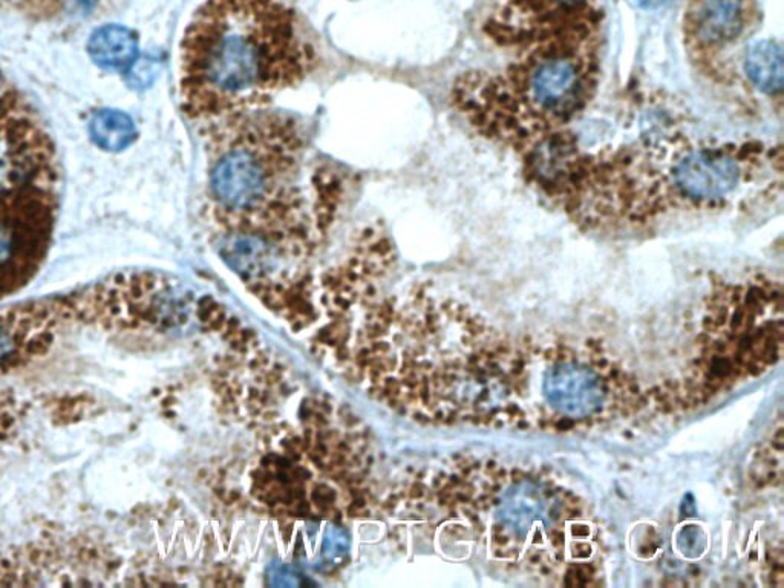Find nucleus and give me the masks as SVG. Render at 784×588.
I'll return each instance as SVG.
<instances>
[{
    "instance_id": "nucleus-9",
    "label": "nucleus",
    "mask_w": 784,
    "mask_h": 588,
    "mask_svg": "<svg viewBox=\"0 0 784 588\" xmlns=\"http://www.w3.org/2000/svg\"><path fill=\"white\" fill-rule=\"evenodd\" d=\"M636 2L637 5L642 8H647V10H655V8L667 5L670 0H636Z\"/></svg>"
},
{
    "instance_id": "nucleus-4",
    "label": "nucleus",
    "mask_w": 784,
    "mask_h": 588,
    "mask_svg": "<svg viewBox=\"0 0 784 588\" xmlns=\"http://www.w3.org/2000/svg\"><path fill=\"white\" fill-rule=\"evenodd\" d=\"M596 33L524 49L503 72H469L452 100L483 136L528 148L584 113L598 84Z\"/></svg>"
},
{
    "instance_id": "nucleus-13",
    "label": "nucleus",
    "mask_w": 784,
    "mask_h": 588,
    "mask_svg": "<svg viewBox=\"0 0 784 588\" xmlns=\"http://www.w3.org/2000/svg\"><path fill=\"white\" fill-rule=\"evenodd\" d=\"M587 529H584V526H579L578 529H575V535L584 537L587 535Z\"/></svg>"
},
{
    "instance_id": "nucleus-5",
    "label": "nucleus",
    "mask_w": 784,
    "mask_h": 588,
    "mask_svg": "<svg viewBox=\"0 0 784 588\" xmlns=\"http://www.w3.org/2000/svg\"><path fill=\"white\" fill-rule=\"evenodd\" d=\"M757 14L756 0H690L683 23L687 46L711 64L751 33Z\"/></svg>"
},
{
    "instance_id": "nucleus-6",
    "label": "nucleus",
    "mask_w": 784,
    "mask_h": 588,
    "mask_svg": "<svg viewBox=\"0 0 784 588\" xmlns=\"http://www.w3.org/2000/svg\"><path fill=\"white\" fill-rule=\"evenodd\" d=\"M88 53L100 68L129 71L140 56L137 34L123 25H103L91 34Z\"/></svg>"
},
{
    "instance_id": "nucleus-3",
    "label": "nucleus",
    "mask_w": 784,
    "mask_h": 588,
    "mask_svg": "<svg viewBox=\"0 0 784 588\" xmlns=\"http://www.w3.org/2000/svg\"><path fill=\"white\" fill-rule=\"evenodd\" d=\"M314 60L287 0H207L180 54L184 111L214 123L260 109L305 79Z\"/></svg>"
},
{
    "instance_id": "nucleus-16",
    "label": "nucleus",
    "mask_w": 784,
    "mask_h": 588,
    "mask_svg": "<svg viewBox=\"0 0 784 588\" xmlns=\"http://www.w3.org/2000/svg\"><path fill=\"white\" fill-rule=\"evenodd\" d=\"M36 2H38V5L42 8H44V5H48L49 8V2H53V0H36Z\"/></svg>"
},
{
    "instance_id": "nucleus-10",
    "label": "nucleus",
    "mask_w": 784,
    "mask_h": 588,
    "mask_svg": "<svg viewBox=\"0 0 784 588\" xmlns=\"http://www.w3.org/2000/svg\"><path fill=\"white\" fill-rule=\"evenodd\" d=\"M555 428L558 430H570L575 428V423L568 420V418H561V420L555 423Z\"/></svg>"
},
{
    "instance_id": "nucleus-2",
    "label": "nucleus",
    "mask_w": 784,
    "mask_h": 588,
    "mask_svg": "<svg viewBox=\"0 0 784 588\" xmlns=\"http://www.w3.org/2000/svg\"><path fill=\"white\" fill-rule=\"evenodd\" d=\"M782 183L780 146L667 136L579 157L556 198L588 224H644L668 211L754 203L780 194Z\"/></svg>"
},
{
    "instance_id": "nucleus-12",
    "label": "nucleus",
    "mask_w": 784,
    "mask_h": 588,
    "mask_svg": "<svg viewBox=\"0 0 784 588\" xmlns=\"http://www.w3.org/2000/svg\"><path fill=\"white\" fill-rule=\"evenodd\" d=\"M530 564H533V566H537V564H541V555L540 553H535V555L530 556Z\"/></svg>"
},
{
    "instance_id": "nucleus-8",
    "label": "nucleus",
    "mask_w": 784,
    "mask_h": 588,
    "mask_svg": "<svg viewBox=\"0 0 784 588\" xmlns=\"http://www.w3.org/2000/svg\"><path fill=\"white\" fill-rule=\"evenodd\" d=\"M88 130L92 141L107 152H120L137 138L132 118L117 109H100L94 113Z\"/></svg>"
},
{
    "instance_id": "nucleus-1",
    "label": "nucleus",
    "mask_w": 784,
    "mask_h": 588,
    "mask_svg": "<svg viewBox=\"0 0 784 588\" xmlns=\"http://www.w3.org/2000/svg\"><path fill=\"white\" fill-rule=\"evenodd\" d=\"M344 175L314 161L301 123L249 111L211 123L204 209L219 237H244L293 270L339 221Z\"/></svg>"
},
{
    "instance_id": "nucleus-7",
    "label": "nucleus",
    "mask_w": 784,
    "mask_h": 588,
    "mask_svg": "<svg viewBox=\"0 0 784 588\" xmlns=\"http://www.w3.org/2000/svg\"><path fill=\"white\" fill-rule=\"evenodd\" d=\"M745 72L757 90L771 97L783 92L784 68L782 45L775 41H759L745 53Z\"/></svg>"
},
{
    "instance_id": "nucleus-15",
    "label": "nucleus",
    "mask_w": 784,
    "mask_h": 588,
    "mask_svg": "<svg viewBox=\"0 0 784 588\" xmlns=\"http://www.w3.org/2000/svg\"><path fill=\"white\" fill-rule=\"evenodd\" d=\"M506 476H507V472L505 471V469H499V471L497 472V479L505 480Z\"/></svg>"
},
{
    "instance_id": "nucleus-14",
    "label": "nucleus",
    "mask_w": 784,
    "mask_h": 588,
    "mask_svg": "<svg viewBox=\"0 0 784 588\" xmlns=\"http://www.w3.org/2000/svg\"><path fill=\"white\" fill-rule=\"evenodd\" d=\"M522 476H524V474H522L520 469H515V471H512V479L517 480V482H518V480H521Z\"/></svg>"
},
{
    "instance_id": "nucleus-11",
    "label": "nucleus",
    "mask_w": 784,
    "mask_h": 588,
    "mask_svg": "<svg viewBox=\"0 0 784 588\" xmlns=\"http://www.w3.org/2000/svg\"><path fill=\"white\" fill-rule=\"evenodd\" d=\"M507 413H509L510 417H515L518 413H520V410H518V406L509 405L506 407Z\"/></svg>"
},
{
    "instance_id": "nucleus-17",
    "label": "nucleus",
    "mask_w": 784,
    "mask_h": 588,
    "mask_svg": "<svg viewBox=\"0 0 784 588\" xmlns=\"http://www.w3.org/2000/svg\"><path fill=\"white\" fill-rule=\"evenodd\" d=\"M518 426H520V428H524V429H528V428H529V423H528V422H524V420H522V422L518 423Z\"/></svg>"
}]
</instances>
